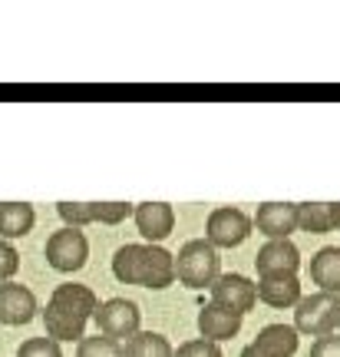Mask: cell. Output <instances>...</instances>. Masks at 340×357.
I'll use <instances>...</instances> for the list:
<instances>
[{
  "label": "cell",
  "instance_id": "cell-12",
  "mask_svg": "<svg viewBox=\"0 0 340 357\" xmlns=\"http://www.w3.org/2000/svg\"><path fill=\"white\" fill-rule=\"evenodd\" d=\"M132 218H136L139 235L149 245H159L176 229V212H172L169 202H142L132 208Z\"/></svg>",
  "mask_w": 340,
  "mask_h": 357
},
{
  "label": "cell",
  "instance_id": "cell-10",
  "mask_svg": "<svg viewBox=\"0 0 340 357\" xmlns=\"http://www.w3.org/2000/svg\"><path fill=\"white\" fill-rule=\"evenodd\" d=\"M254 301H258L254 281H248L245 275H218L212 281V305L231 307L235 314L245 318V311H252Z\"/></svg>",
  "mask_w": 340,
  "mask_h": 357
},
{
  "label": "cell",
  "instance_id": "cell-13",
  "mask_svg": "<svg viewBox=\"0 0 340 357\" xmlns=\"http://www.w3.org/2000/svg\"><path fill=\"white\" fill-rule=\"evenodd\" d=\"M298 354V331L288 324H268L258 331L252 344L241 351V357H294Z\"/></svg>",
  "mask_w": 340,
  "mask_h": 357
},
{
  "label": "cell",
  "instance_id": "cell-16",
  "mask_svg": "<svg viewBox=\"0 0 340 357\" xmlns=\"http://www.w3.org/2000/svg\"><path fill=\"white\" fill-rule=\"evenodd\" d=\"M311 281H314L320 291L340 294V248L327 245L311 258Z\"/></svg>",
  "mask_w": 340,
  "mask_h": 357
},
{
  "label": "cell",
  "instance_id": "cell-23",
  "mask_svg": "<svg viewBox=\"0 0 340 357\" xmlns=\"http://www.w3.org/2000/svg\"><path fill=\"white\" fill-rule=\"evenodd\" d=\"M172 357H222V347L215 344V341L195 337V341H185V344H178V351H172Z\"/></svg>",
  "mask_w": 340,
  "mask_h": 357
},
{
  "label": "cell",
  "instance_id": "cell-14",
  "mask_svg": "<svg viewBox=\"0 0 340 357\" xmlns=\"http://www.w3.org/2000/svg\"><path fill=\"white\" fill-rule=\"evenodd\" d=\"M252 225H258L261 235H268V242L288 238L298 229V205L291 202H265L258 205V215L252 218Z\"/></svg>",
  "mask_w": 340,
  "mask_h": 357
},
{
  "label": "cell",
  "instance_id": "cell-9",
  "mask_svg": "<svg viewBox=\"0 0 340 357\" xmlns=\"http://www.w3.org/2000/svg\"><path fill=\"white\" fill-rule=\"evenodd\" d=\"M254 268L261 278H291L301 268V252L291 238H277V242H268L258 248Z\"/></svg>",
  "mask_w": 340,
  "mask_h": 357
},
{
  "label": "cell",
  "instance_id": "cell-25",
  "mask_svg": "<svg viewBox=\"0 0 340 357\" xmlns=\"http://www.w3.org/2000/svg\"><path fill=\"white\" fill-rule=\"evenodd\" d=\"M311 357H340V337L327 334V337H317L311 347Z\"/></svg>",
  "mask_w": 340,
  "mask_h": 357
},
{
  "label": "cell",
  "instance_id": "cell-2",
  "mask_svg": "<svg viewBox=\"0 0 340 357\" xmlns=\"http://www.w3.org/2000/svg\"><path fill=\"white\" fill-rule=\"evenodd\" d=\"M113 275L123 284L162 291L176 281L172 252H165L162 245H123L113 255Z\"/></svg>",
  "mask_w": 340,
  "mask_h": 357
},
{
  "label": "cell",
  "instance_id": "cell-26",
  "mask_svg": "<svg viewBox=\"0 0 340 357\" xmlns=\"http://www.w3.org/2000/svg\"><path fill=\"white\" fill-rule=\"evenodd\" d=\"M330 218H334V229L340 231V202H337V205L330 202Z\"/></svg>",
  "mask_w": 340,
  "mask_h": 357
},
{
  "label": "cell",
  "instance_id": "cell-15",
  "mask_svg": "<svg viewBox=\"0 0 340 357\" xmlns=\"http://www.w3.org/2000/svg\"><path fill=\"white\" fill-rule=\"evenodd\" d=\"M199 331H202L205 341H228L241 331V314H235L231 307L222 305H205L199 311Z\"/></svg>",
  "mask_w": 340,
  "mask_h": 357
},
{
  "label": "cell",
  "instance_id": "cell-21",
  "mask_svg": "<svg viewBox=\"0 0 340 357\" xmlns=\"http://www.w3.org/2000/svg\"><path fill=\"white\" fill-rule=\"evenodd\" d=\"M76 357H123V344L113 341V337H83L79 347H76Z\"/></svg>",
  "mask_w": 340,
  "mask_h": 357
},
{
  "label": "cell",
  "instance_id": "cell-4",
  "mask_svg": "<svg viewBox=\"0 0 340 357\" xmlns=\"http://www.w3.org/2000/svg\"><path fill=\"white\" fill-rule=\"evenodd\" d=\"M294 311V331L311 337H327L340 328V294L314 291L298 301Z\"/></svg>",
  "mask_w": 340,
  "mask_h": 357
},
{
  "label": "cell",
  "instance_id": "cell-8",
  "mask_svg": "<svg viewBox=\"0 0 340 357\" xmlns=\"http://www.w3.org/2000/svg\"><path fill=\"white\" fill-rule=\"evenodd\" d=\"M96 328H100L102 337H113V341H123V337H132L139 331V321H142V311H139L136 301L129 298H109L106 305L96 307Z\"/></svg>",
  "mask_w": 340,
  "mask_h": 357
},
{
  "label": "cell",
  "instance_id": "cell-19",
  "mask_svg": "<svg viewBox=\"0 0 340 357\" xmlns=\"http://www.w3.org/2000/svg\"><path fill=\"white\" fill-rule=\"evenodd\" d=\"M123 357H172V344L165 334L136 331L123 347Z\"/></svg>",
  "mask_w": 340,
  "mask_h": 357
},
{
  "label": "cell",
  "instance_id": "cell-24",
  "mask_svg": "<svg viewBox=\"0 0 340 357\" xmlns=\"http://www.w3.org/2000/svg\"><path fill=\"white\" fill-rule=\"evenodd\" d=\"M17 268H20V255H17V248L10 242H3L0 238V284L3 281H10L17 275Z\"/></svg>",
  "mask_w": 340,
  "mask_h": 357
},
{
  "label": "cell",
  "instance_id": "cell-3",
  "mask_svg": "<svg viewBox=\"0 0 340 357\" xmlns=\"http://www.w3.org/2000/svg\"><path fill=\"white\" fill-rule=\"evenodd\" d=\"M172 265H176V278L178 284L185 288H212V281L222 275V258H218V248L205 242V238H192L178 248V255H172Z\"/></svg>",
  "mask_w": 340,
  "mask_h": 357
},
{
  "label": "cell",
  "instance_id": "cell-18",
  "mask_svg": "<svg viewBox=\"0 0 340 357\" xmlns=\"http://www.w3.org/2000/svg\"><path fill=\"white\" fill-rule=\"evenodd\" d=\"M37 212L33 205L26 202H0V238L10 242V238H24L26 231L33 229Z\"/></svg>",
  "mask_w": 340,
  "mask_h": 357
},
{
  "label": "cell",
  "instance_id": "cell-1",
  "mask_svg": "<svg viewBox=\"0 0 340 357\" xmlns=\"http://www.w3.org/2000/svg\"><path fill=\"white\" fill-rule=\"evenodd\" d=\"M96 294L86 284H56L47 301V311H43V324H47V337L50 341H83L86 337V321L96 314Z\"/></svg>",
  "mask_w": 340,
  "mask_h": 357
},
{
  "label": "cell",
  "instance_id": "cell-6",
  "mask_svg": "<svg viewBox=\"0 0 340 357\" xmlns=\"http://www.w3.org/2000/svg\"><path fill=\"white\" fill-rule=\"evenodd\" d=\"M252 218L245 215L241 208H231V205H222V208H212L208 215V225H205V242L212 248H238L248 235H252Z\"/></svg>",
  "mask_w": 340,
  "mask_h": 357
},
{
  "label": "cell",
  "instance_id": "cell-17",
  "mask_svg": "<svg viewBox=\"0 0 340 357\" xmlns=\"http://www.w3.org/2000/svg\"><path fill=\"white\" fill-rule=\"evenodd\" d=\"M254 291H258V298L271 307H291L304 298L298 275H291V278H261L254 284Z\"/></svg>",
  "mask_w": 340,
  "mask_h": 357
},
{
  "label": "cell",
  "instance_id": "cell-11",
  "mask_svg": "<svg viewBox=\"0 0 340 357\" xmlns=\"http://www.w3.org/2000/svg\"><path fill=\"white\" fill-rule=\"evenodd\" d=\"M33 314H37V294L30 291L26 284L3 281L0 284V324L20 328V324H30Z\"/></svg>",
  "mask_w": 340,
  "mask_h": 357
},
{
  "label": "cell",
  "instance_id": "cell-20",
  "mask_svg": "<svg viewBox=\"0 0 340 357\" xmlns=\"http://www.w3.org/2000/svg\"><path fill=\"white\" fill-rule=\"evenodd\" d=\"M298 229L307 235H324L334 229V218H330V202H304L298 205Z\"/></svg>",
  "mask_w": 340,
  "mask_h": 357
},
{
  "label": "cell",
  "instance_id": "cell-5",
  "mask_svg": "<svg viewBox=\"0 0 340 357\" xmlns=\"http://www.w3.org/2000/svg\"><path fill=\"white\" fill-rule=\"evenodd\" d=\"M43 255H47L50 268H56V271L70 275V271H79V268L86 265L89 242H86V235H83L79 229H70V225H63L60 231H53L50 238H47Z\"/></svg>",
  "mask_w": 340,
  "mask_h": 357
},
{
  "label": "cell",
  "instance_id": "cell-7",
  "mask_svg": "<svg viewBox=\"0 0 340 357\" xmlns=\"http://www.w3.org/2000/svg\"><path fill=\"white\" fill-rule=\"evenodd\" d=\"M56 212L70 229H83V225H119L123 218L132 215L129 202H56Z\"/></svg>",
  "mask_w": 340,
  "mask_h": 357
},
{
  "label": "cell",
  "instance_id": "cell-22",
  "mask_svg": "<svg viewBox=\"0 0 340 357\" xmlns=\"http://www.w3.org/2000/svg\"><path fill=\"white\" fill-rule=\"evenodd\" d=\"M17 357H63V351L50 337H30L17 347Z\"/></svg>",
  "mask_w": 340,
  "mask_h": 357
}]
</instances>
